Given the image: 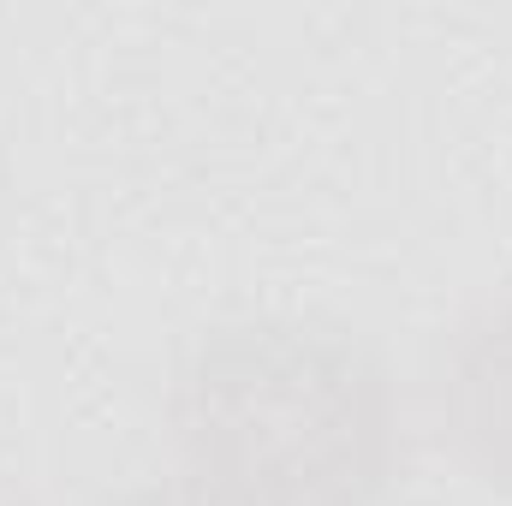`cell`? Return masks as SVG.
<instances>
[{"instance_id":"6da1fadb","label":"cell","mask_w":512,"mask_h":506,"mask_svg":"<svg viewBox=\"0 0 512 506\" xmlns=\"http://www.w3.org/2000/svg\"><path fill=\"white\" fill-rule=\"evenodd\" d=\"M131 506H227V501H215V495L179 483V489H167V495H143V501H131Z\"/></svg>"}]
</instances>
